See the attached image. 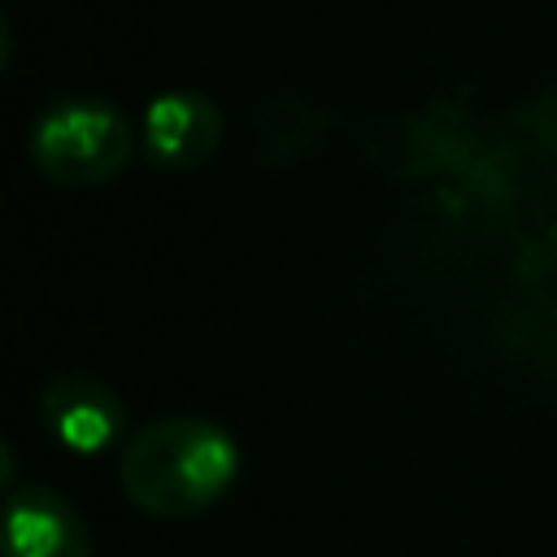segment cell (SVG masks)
<instances>
[{
  "label": "cell",
  "instance_id": "obj_4",
  "mask_svg": "<svg viewBox=\"0 0 557 557\" xmlns=\"http://www.w3.org/2000/svg\"><path fill=\"white\" fill-rule=\"evenodd\" d=\"M39 413L52 440L78 457H100L131 440L122 396L91 374H57L39 396Z\"/></svg>",
  "mask_w": 557,
  "mask_h": 557
},
{
  "label": "cell",
  "instance_id": "obj_6",
  "mask_svg": "<svg viewBox=\"0 0 557 557\" xmlns=\"http://www.w3.org/2000/svg\"><path fill=\"white\" fill-rule=\"evenodd\" d=\"M322 135H326V113L305 100L274 96L257 113V139H261L265 161H296L309 148H318Z\"/></svg>",
  "mask_w": 557,
  "mask_h": 557
},
{
  "label": "cell",
  "instance_id": "obj_8",
  "mask_svg": "<svg viewBox=\"0 0 557 557\" xmlns=\"http://www.w3.org/2000/svg\"><path fill=\"white\" fill-rule=\"evenodd\" d=\"M9 52H13V39H9V26H4V17H0V74H4V65H9Z\"/></svg>",
  "mask_w": 557,
  "mask_h": 557
},
{
  "label": "cell",
  "instance_id": "obj_3",
  "mask_svg": "<svg viewBox=\"0 0 557 557\" xmlns=\"http://www.w3.org/2000/svg\"><path fill=\"white\" fill-rule=\"evenodd\" d=\"M96 540L78 505L57 487L26 483L0 500V557H91Z\"/></svg>",
  "mask_w": 557,
  "mask_h": 557
},
{
  "label": "cell",
  "instance_id": "obj_1",
  "mask_svg": "<svg viewBox=\"0 0 557 557\" xmlns=\"http://www.w3.org/2000/svg\"><path fill=\"white\" fill-rule=\"evenodd\" d=\"M239 479L235 435L200 413L152 418L117 453L122 496L161 522H183L213 509Z\"/></svg>",
  "mask_w": 557,
  "mask_h": 557
},
{
  "label": "cell",
  "instance_id": "obj_7",
  "mask_svg": "<svg viewBox=\"0 0 557 557\" xmlns=\"http://www.w3.org/2000/svg\"><path fill=\"white\" fill-rule=\"evenodd\" d=\"M13 479H17V457H13V448H9V440L0 435V500L13 492Z\"/></svg>",
  "mask_w": 557,
  "mask_h": 557
},
{
  "label": "cell",
  "instance_id": "obj_2",
  "mask_svg": "<svg viewBox=\"0 0 557 557\" xmlns=\"http://www.w3.org/2000/svg\"><path fill=\"white\" fill-rule=\"evenodd\" d=\"M26 148L35 170L57 187H100L131 165L135 126L109 100L70 96L35 117Z\"/></svg>",
  "mask_w": 557,
  "mask_h": 557
},
{
  "label": "cell",
  "instance_id": "obj_5",
  "mask_svg": "<svg viewBox=\"0 0 557 557\" xmlns=\"http://www.w3.org/2000/svg\"><path fill=\"white\" fill-rule=\"evenodd\" d=\"M222 109L200 91H161L148 100L139 144L161 170H196L222 148Z\"/></svg>",
  "mask_w": 557,
  "mask_h": 557
}]
</instances>
